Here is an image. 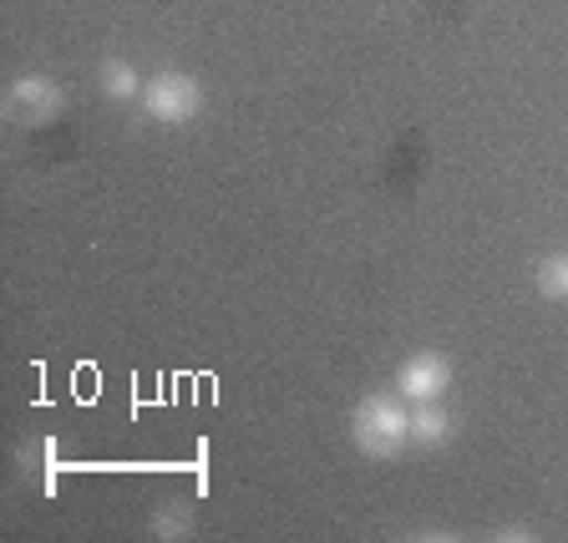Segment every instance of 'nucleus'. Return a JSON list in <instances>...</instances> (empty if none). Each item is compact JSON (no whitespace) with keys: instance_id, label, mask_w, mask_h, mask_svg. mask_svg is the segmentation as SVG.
I'll use <instances>...</instances> for the list:
<instances>
[{"instance_id":"obj_6","label":"nucleus","mask_w":568,"mask_h":543,"mask_svg":"<svg viewBox=\"0 0 568 543\" xmlns=\"http://www.w3.org/2000/svg\"><path fill=\"white\" fill-rule=\"evenodd\" d=\"M97 82H102V92L112 97V102H128V97H142L138 71H132V61H122V57L102 61V71H97Z\"/></svg>"},{"instance_id":"obj_8","label":"nucleus","mask_w":568,"mask_h":543,"mask_svg":"<svg viewBox=\"0 0 568 543\" xmlns=\"http://www.w3.org/2000/svg\"><path fill=\"white\" fill-rule=\"evenodd\" d=\"M193 529V513L183 509V503H163V509L153 513V533L158 539H189Z\"/></svg>"},{"instance_id":"obj_7","label":"nucleus","mask_w":568,"mask_h":543,"mask_svg":"<svg viewBox=\"0 0 568 543\" xmlns=\"http://www.w3.org/2000/svg\"><path fill=\"white\" fill-rule=\"evenodd\" d=\"M532 284H538L544 300H568V254H548L538 264V274H532Z\"/></svg>"},{"instance_id":"obj_3","label":"nucleus","mask_w":568,"mask_h":543,"mask_svg":"<svg viewBox=\"0 0 568 543\" xmlns=\"http://www.w3.org/2000/svg\"><path fill=\"white\" fill-rule=\"evenodd\" d=\"M142 107L153 122H189L203 112V87L193 82L189 71H158L153 82H142Z\"/></svg>"},{"instance_id":"obj_9","label":"nucleus","mask_w":568,"mask_h":543,"mask_svg":"<svg viewBox=\"0 0 568 543\" xmlns=\"http://www.w3.org/2000/svg\"><path fill=\"white\" fill-rule=\"evenodd\" d=\"M497 539H508V543H528L532 529H523V523H513V529H497Z\"/></svg>"},{"instance_id":"obj_4","label":"nucleus","mask_w":568,"mask_h":543,"mask_svg":"<svg viewBox=\"0 0 568 543\" xmlns=\"http://www.w3.org/2000/svg\"><path fill=\"white\" fill-rule=\"evenodd\" d=\"M396 391L406 402H442L452 391V361L442 351H416L396 371Z\"/></svg>"},{"instance_id":"obj_5","label":"nucleus","mask_w":568,"mask_h":543,"mask_svg":"<svg viewBox=\"0 0 568 543\" xmlns=\"http://www.w3.org/2000/svg\"><path fill=\"white\" fill-rule=\"evenodd\" d=\"M452 432H457V422H452L447 406H437V402H416L412 406V442L416 448H442Z\"/></svg>"},{"instance_id":"obj_2","label":"nucleus","mask_w":568,"mask_h":543,"mask_svg":"<svg viewBox=\"0 0 568 543\" xmlns=\"http://www.w3.org/2000/svg\"><path fill=\"white\" fill-rule=\"evenodd\" d=\"M61 112H67V92H61V82H51V77L26 71V77H16V82L6 87V118L21 122V128H47Z\"/></svg>"},{"instance_id":"obj_1","label":"nucleus","mask_w":568,"mask_h":543,"mask_svg":"<svg viewBox=\"0 0 568 543\" xmlns=\"http://www.w3.org/2000/svg\"><path fill=\"white\" fill-rule=\"evenodd\" d=\"M351 438L366 457H396L412 442V406L402 396H366L351 412Z\"/></svg>"}]
</instances>
